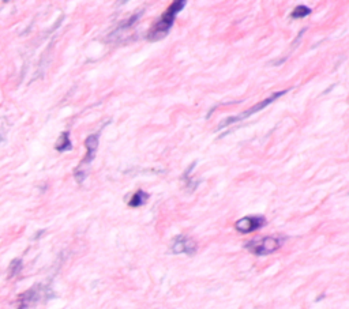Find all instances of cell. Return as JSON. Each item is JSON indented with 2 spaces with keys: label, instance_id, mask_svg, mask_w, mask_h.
I'll list each match as a JSON object with an SVG mask.
<instances>
[{
  "label": "cell",
  "instance_id": "1",
  "mask_svg": "<svg viewBox=\"0 0 349 309\" xmlns=\"http://www.w3.org/2000/svg\"><path fill=\"white\" fill-rule=\"evenodd\" d=\"M186 5H187V2H185V0L170 3L168 10L161 15V18L155 22L154 26H151V29L147 33V40L149 41H160L161 39H164L165 36L169 33L170 28L173 26L176 15L185 9Z\"/></svg>",
  "mask_w": 349,
  "mask_h": 309
},
{
  "label": "cell",
  "instance_id": "2",
  "mask_svg": "<svg viewBox=\"0 0 349 309\" xmlns=\"http://www.w3.org/2000/svg\"><path fill=\"white\" fill-rule=\"evenodd\" d=\"M285 241L284 237L280 236H266L262 238H255L246 242V249L257 256L270 255L273 252L278 251Z\"/></svg>",
  "mask_w": 349,
  "mask_h": 309
},
{
  "label": "cell",
  "instance_id": "3",
  "mask_svg": "<svg viewBox=\"0 0 349 309\" xmlns=\"http://www.w3.org/2000/svg\"><path fill=\"white\" fill-rule=\"evenodd\" d=\"M100 135L98 134H93V135L87 136L86 140H85V146H86V155L83 157L82 162L79 164L75 172H74V176L77 179L78 183H83L87 176V168L89 165L92 164V161L94 160L96 157V153H97L98 143H100Z\"/></svg>",
  "mask_w": 349,
  "mask_h": 309
},
{
  "label": "cell",
  "instance_id": "4",
  "mask_svg": "<svg viewBox=\"0 0 349 309\" xmlns=\"http://www.w3.org/2000/svg\"><path fill=\"white\" fill-rule=\"evenodd\" d=\"M289 92V89H286V90H282V92H277V93H273L272 96H269L266 98V100H263L262 102H258V104H255L254 107L248 108L247 111H244L243 113H240V115H236V116H232V117H228V119H225V120L220 124V127H218V130H221V128H225V127L231 126V124H233V123H238V121H242V120H246V119H248L250 116H252L254 113H258V112H261L262 109H265L266 107H269L270 104H273V102L276 101V100H278L280 97H282L284 94H286V93Z\"/></svg>",
  "mask_w": 349,
  "mask_h": 309
},
{
  "label": "cell",
  "instance_id": "5",
  "mask_svg": "<svg viewBox=\"0 0 349 309\" xmlns=\"http://www.w3.org/2000/svg\"><path fill=\"white\" fill-rule=\"evenodd\" d=\"M170 251L176 253V255L186 253V255L193 256L197 252V242L193 238H190V237L179 234V236L174 237V240L172 241Z\"/></svg>",
  "mask_w": 349,
  "mask_h": 309
},
{
  "label": "cell",
  "instance_id": "6",
  "mask_svg": "<svg viewBox=\"0 0 349 309\" xmlns=\"http://www.w3.org/2000/svg\"><path fill=\"white\" fill-rule=\"evenodd\" d=\"M266 223V219L265 217H261V215H254V217H244L242 219H239L235 223V229L238 232L243 233V234H247V233L255 232L258 229L265 226Z\"/></svg>",
  "mask_w": 349,
  "mask_h": 309
},
{
  "label": "cell",
  "instance_id": "7",
  "mask_svg": "<svg viewBox=\"0 0 349 309\" xmlns=\"http://www.w3.org/2000/svg\"><path fill=\"white\" fill-rule=\"evenodd\" d=\"M41 295H43L41 286H34V287L25 291L24 294H21L18 297V308L17 309H29L30 306H33L39 301Z\"/></svg>",
  "mask_w": 349,
  "mask_h": 309
},
{
  "label": "cell",
  "instance_id": "8",
  "mask_svg": "<svg viewBox=\"0 0 349 309\" xmlns=\"http://www.w3.org/2000/svg\"><path fill=\"white\" fill-rule=\"evenodd\" d=\"M147 199H149V193L145 192V191H142V189H138V191L131 196L130 200H128V206L132 208L141 207V206L146 204Z\"/></svg>",
  "mask_w": 349,
  "mask_h": 309
},
{
  "label": "cell",
  "instance_id": "9",
  "mask_svg": "<svg viewBox=\"0 0 349 309\" xmlns=\"http://www.w3.org/2000/svg\"><path fill=\"white\" fill-rule=\"evenodd\" d=\"M55 149L58 151H68V150L73 149V143H71V139H70V132L68 131H66L59 136V140L56 146H55Z\"/></svg>",
  "mask_w": 349,
  "mask_h": 309
},
{
  "label": "cell",
  "instance_id": "10",
  "mask_svg": "<svg viewBox=\"0 0 349 309\" xmlns=\"http://www.w3.org/2000/svg\"><path fill=\"white\" fill-rule=\"evenodd\" d=\"M311 14V9L307 7V6H297L293 9V11L291 13L292 20H301V18H305Z\"/></svg>",
  "mask_w": 349,
  "mask_h": 309
},
{
  "label": "cell",
  "instance_id": "11",
  "mask_svg": "<svg viewBox=\"0 0 349 309\" xmlns=\"http://www.w3.org/2000/svg\"><path fill=\"white\" fill-rule=\"evenodd\" d=\"M22 270V260L21 259H14L11 261L10 267H9V278H14L15 275H18Z\"/></svg>",
  "mask_w": 349,
  "mask_h": 309
}]
</instances>
